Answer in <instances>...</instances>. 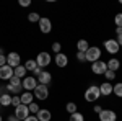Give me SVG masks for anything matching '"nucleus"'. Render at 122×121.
<instances>
[{
    "label": "nucleus",
    "mask_w": 122,
    "mask_h": 121,
    "mask_svg": "<svg viewBox=\"0 0 122 121\" xmlns=\"http://www.w3.org/2000/svg\"><path fill=\"white\" fill-rule=\"evenodd\" d=\"M99 97H101V93H99V87H98V85H90V87L85 90V100L88 103L96 102Z\"/></svg>",
    "instance_id": "f257e3e1"
},
{
    "label": "nucleus",
    "mask_w": 122,
    "mask_h": 121,
    "mask_svg": "<svg viewBox=\"0 0 122 121\" xmlns=\"http://www.w3.org/2000/svg\"><path fill=\"white\" fill-rule=\"evenodd\" d=\"M101 54H103V52H101V49H99L98 46H90L88 51L85 52V57H86L88 62L93 64V62H96V61H101Z\"/></svg>",
    "instance_id": "f03ea898"
},
{
    "label": "nucleus",
    "mask_w": 122,
    "mask_h": 121,
    "mask_svg": "<svg viewBox=\"0 0 122 121\" xmlns=\"http://www.w3.org/2000/svg\"><path fill=\"white\" fill-rule=\"evenodd\" d=\"M33 95H34V98H38V100H41V102H44V100L49 98V87L38 84V85H36V88L33 90Z\"/></svg>",
    "instance_id": "7ed1b4c3"
},
{
    "label": "nucleus",
    "mask_w": 122,
    "mask_h": 121,
    "mask_svg": "<svg viewBox=\"0 0 122 121\" xmlns=\"http://www.w3.org/2000/svg\"><path fill=\"white\" fill-rule=\"evenodd\" d=\"M36 64H38V67H41V69H44V67H47V65L51 64V61H52V57H51V54L49 52H46V51H41V52H38V56H36Z\"/></svg>",
    "instance_id": "20e7f679"
},
{
    "label": "nucleus",
    "mask_w": 122,
    "mask_h": 121,
    "mask_svg": "<svg viewBox=\"0 0 122 121\" xmlns=\"http://www.w3.org/2000/svg\"><path fill=\"white\" fill-rule=\"evenodd\" d=\"M104 49H106V52H109L111 56H116V54L121 51V46H119L117 39H106V41H104Z\"/></svg>",
    "instance_id": "39448f33"
},
{
    "label": "nucleus",
    "mask_w": 122,
    "mask_h": 121,
    "mask_svg": "<svg viewBox=\"0 0 122 121\" xmlns=\"http://www.w3.org/2000/svg\"><path fill=\"white\" fill-rule=\"evenodd\" d=\"M36 85H38V79L33 77V75H26V77L21 80V87H23L25 92H31V90H34Z\"/></svg>",
    "instance_id": "423d86ee"
},
{
    "label": "nucleus",
    "mask_w": 122,
    "mask_h": 121,
    "mask_svg": "<svg viewBox=\"0 0 122 121\" xmlns=\"http://www.w3.org/2000/svg\"><path fill=\"white\" fill-rule=\"evenodd\" d=\"M98 118H99V121H117V113L114 111V110L103 108V111L98 115Z\"/></svg>",
    "instance_id": "0eeeda50"
},
{
    "label": "nucleus",
    "mask_w": 122,
    "mask_h": 121,
    "mask_svg": "<svg viewBox=\"0 0 122 121\" xmlns=\"http://www.w3.org/2000/svg\"><path fill=\"white\" fill-rule=\"evenodd\" d=\"M106 70H107V65H106L104 61H96V62L91 64V72L94 75H104Z\"/></svg>",
    "instance_id": "6e6552de"
},
{
    "label": "nucleus",
    "mask_w": 122,
    "mask_h": 121,
    "mask_svg": "<svg viewBox=\"0 0 122 121\" xmlns=\"http://www.w3.org/2000/svg\"><path fill=\"white\" fill-rule=\"evenodd\" d=\"M7 65L13 67V69L21 65V56H20L18 52H8L7 54Z\"/></svg>",
    "instance_id": "1a4fd4ad"
},
{
    "label": "nucleus",
    "mask_w": 122,
    "mask_h": 121,
    "mask_svg": "<svg viewBox=\"0 0 122 121\" xmlns=\"http://www.w3.org/2000/svg\"><path fill=\"white\" fill-rule=\"evenodd\" d=\"M29 115V110H28V105H18L16 108H15V116L18 118L20 121H23V120H26Z\"/></svg>",
    "instance_id": "9d476101"
},
{
    "label": "nucleus",
    "mask_w": 122,
    "mask_h": 121,
    "mask_svg": "<svg viewBox=\"0 0 122 121\" xmlns=\"http://www.w3.org/2000/svg\"><path fill=\"white\" fill-rule=\"evenodd\" d=\"M39 29H41V33H44V35L51 33V31H52V21H51V18L41 17V20H39Z\"/></svg>",
    "instance_id": "9b49d317"
},
{
    "label": "nucleus",
    "mask_w": 122,
    "mask_h": 121,
    "mask_svg": "<svg viewBox=\"0 0 122 121\" xmlns=\"http://www.w3.org/2000/svg\"><path fill=\"white\" fill-rule=\"evenodd\" d=\"M13 77V67H10V65H2L0 67V80L2 82H8L10 79Z\"/></svg>",
    "instance_id": "f8f14e48"
},
{
    "label": "nucleus",
    "mask_w": 122,
    "mask_h": 121,
    "mask_svg": "<svg viewBox=\"0 0 122 121\" xmlns=\"http://www.w3.org/2000/svg\"><path fill=\"white\" fill-rule=\"evenodd\" d=\"M38 84L49 87V85L52 84V74H51V72H47V70H42L41 75L38 77Z\"/></svg>",
    "instance_id": "ddd939ff"
},
{
    "label": "nucleus",
    "mask_w": 122,
    "mask_h": 121,
    "mask_svg": "<svg viewBox=\"0 0 122 121\" xmlns=\"http://www.w3.org/2000/svg\"><path fill=\"white\" fill-rule=\"evenodd\" d=\"M54 61H56V65H57V67H60V69H64V67H67V65H68V56H67V54H64V52L56 54Z\"/></svg>",
    "instance_id": "4468645a"
},
{
    "label": "nucleus",
    "mask_w": 122,
    "mask_h": 121,
    "mask_svg": "<svg viewBox=\"0 0 122 121\" xmlns=\"http://www.w3.org/2000/svg\"><path fill=\"white\" fill-rule=\"evenodd\" d=\"M99 93H101V97H109L112 93V84L111 82H103L99 85Z\"/></svg>",
    "instance_id": "2eb2a0df"
},
{
    "label": "nucleus",
    "mask_w": 122,
    "mask_h": 121,
    "mask_svg": "<svg viewBox=\"0 0 122 121\" xmlns=\"http://www.w3.org/2000/svg\"><path fill=\"white\" fill-rule=\"evenodd\" d=\"M106 65H107V70H112V72H117L119 69H121V61L117 59V57H111L107 62H106Z\"/></svg>",
    "instance_id": "dca6fc26"
},
{
    "label": "nucleus",
    "mask_w": 122,
    "mask_h": 121,
    "mask_svg": "<svg viewBox=\"0 0 122 121\" xmlns=\"http://www.w3.org/2000/svg\"><path fill=\"white\" fill-rule=\"evenodd\" d=\"M36 118H38L39 121H51L52 120V113L49 111V110H46V108H41V110L36 113Z\"/></svg>",
    "instance_id": "f3484780"
},
{
    "label": "nucleus",
    "mask_w": 122,
    "mask_h": 121,
    "mask_svg": "<svg viewBox=\"0 0 122 121\" xmlns=\"http://www.w3.org/2000/svg\"><path fill=\"white\" fill-rule=\"evenodd\" d=\"M20 100H21V105H29L34 100V95H33V92H23L20 95Z\"/></svg>",
    "instance_id": "a211bd4d"
},
{
    "label": "nucleus",
    "mask_w": 122,
    "mask_h": 121,
    "mask_svg": "<svg viewBox=\"0 0 122 121\" xmlns=\"http://www.w3.org/2000/svg\"><path fill=\"white\" fill-rule=\"evenodd\" d=\"M13 75L23 80V79L26 77V69H25V65H18V67H15V69H13Z\"/></svg>",
    "instance_id": "6ab92c4d"
},
{
    "label": "nucleus",
    "mask_w": 122,
    "mask_h": 121,
    "mask_svg": "<svg viewBox=\"0 0 122 121\" xmlns=\"http://www.w3.org/2000/svg\"><path fill=\"white\" fill-rule=\"evenodd\" d=\"M88 47H90V43H88L86 39H80V41L76 43V49H78V52H86Z\"/></svg>",
    "instance_id": "aec40b11"
},
{
    "label": "nucleus",
    "mask_w": 122,
    "mask_h": 121,
    "mask_svg": "<svg viewBox=\"0 0 122 121\" xmlns=\"http://www.w3.org/2000/svg\"><path fill=\"white\" fill-rule=\"evenodd\" d=\"M0 105H2V106H10V105H11V95H10V93L0 95Z\"/></svg>",
    "instance_id": "412c9836"
},
{
    "label": "nucleus",
    "mask_w": 122,
    "mask_h": 121,
    "mask_svg": "<svg viewBox=\"0 0 122 121\" xmlns=\"http://www.w3.org/2000/svg\"><path fill=\"white\" fill-rule=\"evenodd\" d=\"M65 110H67V113H68V115H73V113L78 111V105H76V103H73V102H68L65 105Z\"/></svg>",
    "instance_id": "4be33fe9"
},
{
    "label": "nucleus",
    "mask_w": 122,
    "mask_h": 121,
    "mask_svg": "<svg viewBox=\"0 0 122 121\" xmlns=\"http://www.w3.org/2000/svg\"><path fill=\"white\" fill-rule=\"evenodd\" d=\"M36 67H38V64H36V61H34V59H28V61H26V64H25L26 72H33Z\"/></svg>",
    "instance_id": "5701e85b"
},
{
    "label": "nucleus",
    "mask_w": 122,
    "mask_h": 121,
    "mask_svg": "<svg viewBox=\"0 0 122 121\" xmlns=\"http://www.w3.org/2000/svg\"><path fill=\"white\" fill-rule=\"evenodd\" d=\"M112 93L116 97L122 98V82H117L116 85H112Z\"/></svg>",
    "instance_id": "b1692460"
},
{
    "label": "nucleus",
    "mask_w": 122,
    "mask_h": 121,
    "mask_svg": "<svg viewBox=\"0 0 122 121\" xmlns=\"http://www.w3.org/2000/svg\"><path fill=\"white\" fill-rule=\"evenodd\" d=\"M39 20H41V17L38 12H31L28 15V21H31V23H39Z\"/></svg>",
    "instance_id": "393cba45"
},
{
    "label": "nucleus",
    "mask_w": 122,
    "mask_h": 121,
    "mask_svg": "<svg viewBox=\"0 0 122 121\" xmlns=\"http://www.w3.org/2000/svg\"><path fill=\"white\" fill-rule=\"evenodd\" d=\"M68 121H85V116L80 111H76V113H73V115H70Z\"/></svg>",
    "instance_id": "a878e982"
},
{
    "label": "nucleus",
    "mask_w": 122,
    "mask_h": 121,
    "mask_svg": "<svg viewBox=\"0 0 122 121\" xmlns=\"http://www.w3.org/2000/svg\"><path fill=\"white\" fill-rule=\"evenodd\" d=\"M28 110H29V113H31V115H36V113H38L39 110H41V108H39V105H38V103H34V102H33V103H29V105H28Z\"/></svg>",
    "instance_id": "bb28decb"
},
{
    "label": "nucleus",
    "mask_w": 122,
    "mask_h": 121,
    "mask_svg": "<svg viewBox=\"0 0 122 121\" xmlns=\"http://www.w3.org/2000/svg\"><path fill=\"white\" fill-rule=\"evenodd\" d=\"M8 85H11V87H21V79H18V77H11L8 80Z\"/></svg>",
    "instance_id": "cd10ccee"
},
{
    "label": "nucleus",
    "mask_w": 122,
    "mask_h": 121,
    "mask_svg": "<svg viewBox=\"0 0 122 121\" xmlns=\"http://www.w3.org/2000/svg\"><path fill=\"white\" fill-rule=\"evenodd\" d=\"M104 77L107 79V82H112L114 79H116V72H112V70H106V72H104Z\"/></svg>",
    "instance_id": "c85d7f7f"
},
{
    "label": "nucleus",
    "mask_w": 122,
    "mask_h": 121,
    "mask_svg": "<svg viewBox=\"0 0 122 121\" xmlns=\"http://www.w3.org/2000/svg\"><path fill=\"white\" fill-rule=\"evenodd\" d=\"M11 105H13L15 108H16L18 105H21V100H20V95H13V97H11Z\"/></svg>",
    "instance_id": "c756f323"
},
{
    "label": "nucleus",
    "mask_w": 122,
    "mask_h": 121,
    "mask_svg": "<svg viewBox=\"0 0 122 121\" xmlns=\"http://www.w3.org/2000/svg\"><path fill=\"white\" fill-rule=\"evenodd\" d=\"M114 23H116V26L122 28V13H117V15H116V18H114Z\"/></svg>",
    "instance_id": "7c9ffc66"
},
{
    "label": "nucleus",
    "mask_w": 122,
    "mask_h": 121,
    "mask_svg": "<svg viewBox=\"0 0 122 121\" xmlns=\"http://www.w3.org/2000/svg\"><path fill=\"white\" fill-rule=\"evenodd\" d=\"M52 51H54L56 54H59V52L62 51V44H60V43H52Z\"/></svg>",
    "instance_id": "2f4dec72"
},
{
    "label": "nucleus",
    "mask_w": 122,
    "mask_h": 121,
    "mask_svg": "<svg viewBox=\"0 0 122 121\" xmlns=\"http://www.w3.org/2000/svg\"><path fill=\"white\" fill-rule=\"evenodd\" d=\"M76 61H80V62H86L85 52H76Z\"/></svg>",
    "instance_id": "473e14b6"
},
{
    "label": "nucleus",
    "mask_w": 122,
    "mask_h": 121,
    "mask_svg": "<svg viewBox=\"0 0 122 121\" xmlns=\"http://www.w3.org/2000/svg\"><path fill=\"white\" fill-rule=\"evenodd\" d=\"M20 5L21 7H29L31 5V0H20Z\"/></svg>",
    "instance_id": "72a5a7b5"
},
{
    "label": "nucleus",
    "mask_w": 122,
    "mask_h": 121,
    "mask_svg": "<svg viewBox=\"0 0 122 121\" xmlns=\"http://www.w3.org/2000/svg\"><path fill=\"white\" fill-rule=\"evenodd\" d=\"M5 64H7V56L0 54V67H2V65H5Z\"/></svg>",
    "instance_id": "f704fd0d"
},
{
    "label": "nucleus",
    "mask_w": 122,
    "mask_h": 121,
    "mask_svg": "<svg viewBox=\"0 0 122 121\" xmlns=\"http://www.w3.org/2000/svg\"><path fill=\"white\" fill-rule=\"evenodd\" d=\"M23 121H39L38 118H36V115H29L26 120H23Z\"/></svg>",
    "instance_id": "c9c22d12"
},
{
    "label": "nucleus",
    "mask_w": 122,
    "mask_h": 121,
    "mask_svg": "<svg viewBox=\"0 0 122 121\" xmlns=\"http://www.w3.org/2000/svg\"><path fill=\"white\" fill-rule=\"evenodd\" d=\"M101 111H103V106H101V105H94V113H98V115H99Z\"/></svg>",
    "instance_id": "e433bc0d"
},
{
    "label": "nucleus",
    "mask_w": 122,
    "mask_h": 121,
    "mask_svg": "<svg viewBox=\"0 0 122 121\" xmlns=\"http://www.w3.org/2000/svg\"><path fill=\"white\" fill-rule=\"evenodd\" d=\"M3 93H8V92H7V85L2 84L0 85V95H3Z\"/></svg>",
    "instance_id": "4c0bfd02"
},
{
    "label": "nucleus",
    "mask_w": 122,
    "mask_h": 121,
    "mask_svg": "<svg viewBox=\"0 0 122 121\" xmlns=\"http://www.w3.org/2000/svg\"><path fill=\"white\" fill-rule=\"evenodd\" d=\"M7 121H20V120L16 118V116H15V115H10L8 118H7Z\"/></svg>",
    "instance_id": "58836bf2"
},
{
    "label": "nucleus",
    "mask_w": 122,
    "mask_h": 121,
    "mask_svg": "<svg viewBox=\"0 0 122 121\" xmlns=\"http://www.w3.org/2000/svg\"><path fill=\"white\" fill-rule=\"evenodd\" d=\"M116 35H117V36H121V35H122V28L116 26Z\"/></svg>",
    "instance_id": "ea45409f"
},
{
    "label": "nucleus",
    "mask_w": 122,
    "mask_h": 121,
    "mask_svg": "<svg viewBox=\"0 0 122 121\" xmlns=\"http://www.w3.org/2000/svg\"><path fill=\"white\" fill-rule=\"evenodd\" d=\"M117 43H119V46L122 47V35H121V36H117Z\"/></svg>",
    "instance_id": "a19ab883"
},
{
    "label": "nucleus",
    "mask_w": 122,
    "mask_h": 121,
    "mask_svg": "<svg viewBox=\"0 0 122 121\" xmlns=\"http://www.w3.org/2000/svg\"><path fill=\"white\" fill-rule=\"evenodd\" d=\"M0 121H3V118H2V115H0Z\"/></svg>",
    "instance_id": "79ce46f5"
},
{
    "label": "nucleus",
    "mask_w": 122,
    "mask_h": 121,
    "mask_svg": "<svg viewBox=\"0 0 122 121\" xmlns=\"http://www.w3.org/2000/svg\"><path fill=\"white\" fill-rule=\"evenodd\" d=\"M0 54H2V47H0Z\"/></svg>",
    "instance_id": "37998d69"
},
{
    "label": "nucleus",
    "mask_w": 122,
    "mask_h": 121,
    "mask_svg": "<svg viewBox=\"0 0 122 121\" xmlns=\"http://www.w3.org/2000/svg\"><path fill=\"white\" fill-rule=\"evenodd\" d=\"M0 108H2V105H0Z\"/></svg>",
    "instance_id": "c03bdc74"
}]
</instances>
